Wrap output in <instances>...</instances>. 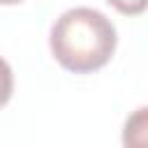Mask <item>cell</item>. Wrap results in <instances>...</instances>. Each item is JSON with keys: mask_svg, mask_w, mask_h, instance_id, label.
Returning <instances> with one entry per match:
<instances>
[{"mask_svg": "<svg viewBox=\"0 0 148 148\" xmlns=\"http://www.w3.org/2000/svg\"><path fill=\"white\" fill-rule=\"evenodd\" d=\"M118 44L111 18L92 7H72L62 12L49 32L53 58L74 74H88L104 67Z\"/></svg>", "mask_w": 148, "mask_h": 148, "instance_id": "cell-1", "label": "cell"}, {"mask_svg": "<svg viewBox=\"0 0 148 148\" xmlns=\"http://www.w3.org/2000/svg\"><path fill=\"white\" fill-rule=\"evenodd\" d=\"M106 2L125 16H136L148 9V0H106Z\"/></svg>", "mask_w": 148, "mask_h": 148, "instance_id": "cell-3", "label": "cell"}, {"mask_svg": "<svg viewBox=\"0 0 148 148\" xmlns=\"http://www.w3.org/2000/svg\"><path fill=\"white\" fill-rule=\"evenodd\" d=\"M2 5H16V2H21V0H0Z\"/></svg>", "mask_w": 148, "mask_h": 148, "instance_id": "cell-4", "label": "cell"}, {"mask_svg": "<svg viewBox=\"0 0 148 148\" xmlns=\"http://www.w3.org/2000/svg\"><path fill=\"white\" fill-rule=\"evenodd\" d=\"M123 148H148V106H139L125 118Z\"/></svg>", "mask_w": 148, "mask_h": 148, "instance_id": "cell-2", "label": "cell"}]
</instances>
